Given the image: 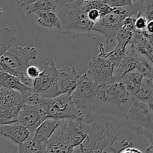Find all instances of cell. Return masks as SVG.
Segmentation results:
<instances>
[{
  "label": "cell",
  "instance_id": "cell-1",
  "mask_svg": "<svg viewBox=\"0 0 153 153\" xmlns=\"http://www.w3.org/2000/svg\"><path fill=\"white\" fill-rule=\"evenodd\" d=\"M122 130V125L114 117H100L89 123L88 136L79 146V150L81 152H104Z\"/></svg>",
  "mask_w": 153,
  "mask_h": 153
},
{
  "label": "cell",
  "instance_id": "cell-2",
  "mask_svg": "<svg viewBox=\"0 0 153 153\" xmlns=\"http://www.w3.org/2000/svg\"><path fill=\"white\" fill-rule=\"evenodd\" d=\"M88 12L84 2L75 0L60 7L58 14L61 20V32L73 37L89 35L95 23L90 19Z\"/></svg>",
  "mask_w": 153,
  "mask_h": 153
},
{
  "label": "cell",
  "instance_id": "cell-3",
  "mask_svg": "<svg viewBox=\"0 0 153 153\" xmlns=\"http://www.w3.org/2000/svg\"><path fill=\"white\" fill-rule=\"evenodd\" d=\"M37 49L29 46H13L0 57V69L13 75L28 86L33 87L34 80L27 75L29 61L36 60Z\"/></svg>",
  "mask_w": 153,
  "mask_h": 153
},
{
  "label": "cell",
  "instance_id": "cell-4",
  "mask_svg": "<svg viewBox=\"0 0 153 153\" xmlns=\"http://www.w3.org/2000/svg\"><path fill=\"white\" fill-rule=\"evenodd\" d=\"M25 102L40 105L48 117L60 120H83L84 118L82 110L78 108L74 104L70 93L49 98L34 92Z\"/></svg>",
  "mask_w": 153,
  "mask_h": 153
},
{
  "label": "cell",
  "instance_id": "cell-5",
  "mask_svg": "<svg viewBox=\"0 0 153 153\" xmlns=\"http://www.w3.org/2000/svg\"><path fill=\"white\" fill-rule=\"evenodd\" d=\"M134 99L130 95L122 82H114L102 85L92 108L108 111H123L131 107Z\"/></svg>",
  "mask_w": 153,
  "mask_h": 153
},
{
  "label": "cell",
  "instance_id": "cell-6",
  "mask_svg": "<svg viewBox=\"0 0 153 153\" xmlns=\"http://www.w3.org/2000/svg\"><path fill=\"white\" fill-rule=\"evenodd\" d=\"M138 10H141L134 4L131 5L117 7L112 11L100 19L94 25L93 31L101 34L105 38L107 43L117 40V35L123 25L125 19L134 14Z\"/></svg>",
  "mask_w": 153,
  "mask_h": 153
},
{
  "label": "cell",
  "instance_id": "cell-7",
  "mask_svg": "<svg viewBox=\"0 0 153 153\" xmlns=\"http://www.w3.org/2000/svg\"><path fill=\"white\" fill-rule=\"evenodd\" d=\"M101 85L91 77L88 73L82 74L77 86L71 93V97L76 107L81 110L92 108Z\"/></svg>",
  "mask_w": 153,
  "mask_h": 153
},
{
  "label": "cell",
  "instance_id": "cell-8",
  "mask_svg": "<svg viewBox=\"0 0 153 153\" xmlns=\"http://www.w3.org/2000/svg\"><path fill=\"white\" fill-rule=\"evenodd\" d=\"M25 103L22 96L17 91L0 87V124L17 121L18 115Z\"/></svg>",
  "mask_w": 153,
  "mask_h": 153
},
{
  "label": "cell",
  "instance_id": "cell-9",
  "mask_svg": "<svg viewBox=\"0 0 153 153\" xmlns=\"http://www.w3.org/2000/svg\"><path fill=\"white\" fill-rule=\"evenodd\" d=\"M34 93L44 97H55L59 95L58 87V69L53 61L46 62L40 75L34 80Z\"/></svg>",
  "mask_w": 153,
  "mask_h": 153
},
{
  "label": "cell",
  "instance_id": "cell-10",
  "mask_svg": "<svg viewBox=\"0 0 153 153\" xmlns=\"http://www.w3.org/2000/svg\"><path fill=\"white\" fill-rule=\"evenodd\" d=\"M115 64L110 59L99 52L97 55H93L88 64V73L100 85L115 82Z\"/></svg>",
  "mask_w": 153,
  "mask_h": 153
},
{
  "label": "cell",
  "instance_id": "cell-11",
  "mask_svg": "<svg viewBox=\"0 0 153 153\" xmlns=\"http://www.w3.org/2000/svg\"><path fill=\"white\" fill-rule=\"evenodd\" d=\"M47 118L41 106L25 102L19 111L17 121L28 128L31 134H34L39 126Z\"/></svg>",
  "mask_w": 153,
  "mask_h": 153
},
{
  "label": "cell",
  "instance_id": "cell-12",
  "mask_svg": "<svg viewBox=\"0 0 153 153\" xmlns=\"http://www.w3.org/2000/svg\"><path fill=\"white\" fill-rule=\"evenodd\" d=\"M70 146L67 119L61 120L55 131L47 140V152H74Z\"/></svg>",
  "mask_w": 153,
  "mask_h": 153
},
{
  "label": "cell",
  "instance_id": "cell-13",
  "mask_svg": "<svg viewBox=\"0 0 153 153\" xmlns=\"http://www.w3.org/2000/svg\"><path fill=\"white\" fill-rule=\"evenodd\" d=\"M82 73L73 64H64L58 70V87L59 95L71 94L77 86Z\"/></svg>",
  "mask_w": 153,
  "mask_h": 153
},
{
  "label": "cell",
  "instance_id": "cell-14",
  "mask_svg": "<svg viewBox=\"0 0 153 153\" xmlns=\"http://www.w3.org/2000/svg\"><path fill=\"white\" fill-rule=\"evenodd\" d=\"M31 134L29 129L18 121L10 123L0 124V134L8 138L16 145L25 141Z\"/></svg>",
  "mask_w": 153,
  "mask_h": 153
},
{
  "label": "cell",
  "instance_id": "cell-15",
  "mask_svg": "<svg viewBox=\"0 0 153 153\" xmlns=\"http://www.w3.org/2000/svg\"><path fill=\"white\" fill-rule=\"evenodd\" d=\"M138 57L139 52L137 50L132 41H131L127 46L126 55L120 64L116 67V70L114 72L115 82H120L122 78L126 73L137 68Z\"/></svg>",
  "mask_w": 153,
  "mask_h": 153
},
{
  "label": "cell",
  "instance_id": "cell-16",
  "mask_svg": "<svg viewBox=\"0 0 153 153\" xmlns=\"http://www.w3.org/2000/svg\"><path fill=\"white\" fill-rule=\"evenodd\" d=\"M0 85L8 89L17 91L23 97L25 102L34 92L33 87L25 85L20 79L13 75L0 69Z\"/></svg>",
  "mask_w": 153,
  "mask_h": 153
},
{
  "label": "cell",
  "instance_id": "cell-17",
  "mask_svg": "<svg viewBox=\"0 0 153 153\" xmlns=\"http://www.w3.org/2000/svg\"><path fill=\"white\" fill-rule=\"evenodd\" d=\"M127 118L131 122L138 123L137 126L143 125L153 120L152 114L146 102L134 100L128 110Z\"/></svg>",
  "mask_w": 153,
  "mask_h": 153
},
{
  "label": "cell",
  "instance_id": "cell-18",
  "mask_svg": "<svg viewBox=\"0 0 153 153\" xmlns=\"http://www.w3.org/2000/svg\"><path fill=\"white\" fill-rule=\"evenodd\" d=\"M61 120L56 118L48 117L38 126L34 134V140L39 142L47 141L57 127L59 125Z\"/></svg>",
  "mask_w": 153,
  "mask_h": 153
},
{
  "label": "cell",
  "instance_id": "cell-19",
  "mask_svg": "<svg viewBox=\"0 0 153 153\" xmlns=\"http://www.w3.org/2000/svg\"><path fill=\"white\" fill-rule=\"evenodd\" d=\"M35 13L39 25L43 28H54L61 31V20L57 12L38 11Z\"/></svg>",
  "mask_w": 153,
  "mask_h": 153
},
{
  "label": "cell",
  "instance_id": "cell-20",
  "mask_svg": "<svg viewBox=\"0 0 153 153\" xmlns=\"http://www.w3.org/2000/svg\"><path fill=\"white\" fill-rule=\"evenodd\" d=\"M60 4L57 0H35L25 7L28 15L38 11H54L58 13Z\"/></svg>",
  "mask_w": 153,
  "mask_h": 153
},
{
  "label": "cell",
  "instance_id": "cell-21",
  "mask_svg": "<svg viewBox=\"0 0 153 153\" xmlns=\"http://www.w3.org/2000/svg\"><path fill=\"white\" fill-rule=\"evenodd\" d=\"M33 137L34 134H31L25 141L18 145V152L21 153L47 152V141H37L34 140Z\"/></svg>",
  "mask_w": 153,
  "mask_h": 153
},
{
  "label": "cell",
  "instance_id": "cell-22",
  "mask_svg": "<svg viewBox=\"0 0 153 153\" xmlns=\"http://www.w3.org/2000/svg\"><path fill=\"white\" fill-rule=\"evenodd\" d=\"M153 94V79L148 77H144L142 80L140 89L138 94H137L134 100H139L143 102H146Z\"/></svg>",
  "mask_w": 153,
  "mask_h": 153
},
{
  "label": "cell",
  "instance_id": "cell-23",
  "mask_svg": "<svg viewBox=\"0 0 153 153\" xmlns=\"http://www.w3.org/2000/svg\"><path fill=\"white\" fill-rule=\"evenodd\" d=\"M137 69L144 77L153 79V63L146 55L139 52Z\"/></svg>",
  "mask_w": 153,
  "mask_h": 153
},
{
  "label": "cell",
  "instance_id": "cell-24",
  "mask_svg": "<svg viewBox=\"0 0 153 153\" xmlns=\"http://www.w3.org/2000/svg\"><path fill=\"white\" fill-rule=\"evenodd\" d=\"M0 52L1 55L4 54L9 48L13 46V43L16 41V38L13 33L8 28H2L0 33Z\"/></svg>",
  "mask_w": 153,
  "mask_h": 153
},
{
  "label": "cell",
  "instance_id": "cell-25",
  "mask_svg": "<svg viewBox=\"0 0 153 153\" xmlns=\"http://www.w3.org/2000/svg\"><path fill=\"white\" fill-rule=\"evenodd\" d=\"M131 129L137 134L143 136L150 144L153 143V120L143 125L133 126L131 127Z\"/></svg>",
  "mask_w": 153,
  "mask_h": 153
},
{
  "label": "cell",
  "instance_id": "cell-26",
  "mask_svg": "<svg viewBox=\"0 0 153 153\" xmlns=\"http://www.w3.org/2000/svg\"><path fill=\"white\" fill-rule=\"evenodd\" d=\"M133 145V142L128 141L125 139L122 140H115L106 148L104 150V152L109 153H120L123 152V151L126 149L128 146Z\"/></svg>",
  "mask_w": 153,
  "mask_h": 153
},
{
  "label": "cell",
  "instance_id": "cell-27",
  "mask_svg": "<svg viewBox=\"0 0 153 153\" xmlns=\"http://www.w3.org/2000/svg\"><path fill=\"white\" fill-rule=\"evenodd\" d=\"M120 82H123L124 87L128 91V94L134 99V97L137 96L140 89V85L141 84L137 83V82H132V81L127 80V79H122Z\"/></svg>",
  "mask_w": 153,
  "mask_h": 153
},
{
  "label": "cell",
  "instance_id": "cell-28",
  "mask_svg": "<svg viewBox=\"0 0 153 153\" xmlns=\"http://www.w3.org/2000/svg\"><path fill=\"white\" fill-rule=\"evenodd\" d=\"M148 21L149 20H148L147 18L145 16V15H143V13L140 12V13H139L138 16H137L135 21L136 28L138 30H140V31L145 30L146 28V25H147Z\"/></svg>",
  "mask_w": 153,
  "mask_h": 153
},
{
  "label": "cell",
  "instance_id": "cell-29",
  "mask_svg": "<svg viewBox=\"0 0 153 153\" xmlns=\"http://www.w3.org/2000/svg\"><path fill=\"white\" fill-rule=\"evenodd\" d=\"M107 4L111 7H123V6L131 5L134 4V0H105ZM136 1V0H134Z\"/></svg>",
  "mask_w": 153,
  "mask_h": 153
},
{
  "label": "cell",
  "instance_id": "cell-30",
  "mask_svg": "<svg viewBox=\"0 0 153 153\" xmlns=\"http://www.w3.org/2000/svg\"><path fill=\"white\" fill-rule=\"evenodd\" d=\"M88 16H89L90 19L94 23L98 22L101 18H102V15L101 11L97 8H92L91 10H88Z\"/></svg>",
  "mask_w": 153,
  "mask_h": 153
},
{
  "label": "cell",
  "instance_id": "cell-31",
  "mask_svg": "<svg viewBox=\"0 0 153 153\" xmlns=\"http://www.w3.org/2000/svg\"><path fill=\"white\" fill-rule=\"evenodd\" d=\"M40 72L41 71L39 70L38 67L34 65H29V67L27 69V75L32 80H34L40 75Z\"/></svg>",
  "mask_w": 153,
  "mask_h": 153
},
{
  "label": "cell",
  "instance_id": "cell-32",
  "mask_svg": "<svg viewBox=\"0 0 153 153\" xmlns=\"http://www.w3.org/2000/svg\"><path fill=\"white\" fill-rule=\"evenodd\" d=\"M34 1H35V0H19V4L21 7H25L26 6H28V4L32 3ZM57 1L59 2L60 7H61V6L64 5L65 4H67V3L70 2V1H73V0H57Z\"/></svg>",
  "mask_w": 153,
  "mask_h": 153
},
{
  "label": "cell",
  "instance_id": "cell-33",
  "mask_svg": "<svg viewBox=\"0 0 153 153\" xmlns=\"http://www.w3.org/2000/svg\"><path fill=\"white\" fill-rule=\"evenodd\" d=\"M141 152H142L141 150H140V149H136V148L132 147V146H128V147H127L126 149H124L122 153H141Z\"/></svg>",
  "mask_w": 153,
  "mask_h": 153
},
{
  "label": "cell",
  "instance_id": "cell-34",
  "mask_svg": "<svg viewBox=\"0 0 153 153\" xmlns=\"http://www.w3.org/2000/svg\"><path fill=\"white\" fill-rule=\"evenodd\" d=\"M146 104H147L149 111H150L151 114H152V117L153 119V94L152 95V97L149 99V100L146 102Z\"/></svg>",
  "mask_w": 153,
  "mask_h": 153
},
{
  "label": "cell",
  "instance_id": "cell-35",
  "mask_svg": "<svg viewBox=\"0 0 153 153\" xmlns=\"http://www.w3.org/2000/svg\"><path fill=\"white\" fill-rule=\"evenodd\" d=\"M146 30L150 34H153V19L148 21L147 25H146Z\"/></svg>",
  "mask_w": 153,
  "mask_h": 153
},
{
  "label": "cell",
  "instance_id": "cell-36",
  "mask_svg": "<svg viewBox=\"0 0 153 153\" xmlns=\"http://www.w3.org/2000/svg\"><path fill=\"white\" fill-rule=\"evenodd\" d=\"M146 152L147 153H153V143L150 144L146 149Z\"/></svg>",
  "mask_w": 153,
  "mask_h": 153
},
{
  "label": "cell",
  "instance_id": "cell-37",
  "mask_svg": "<svg viewBox=\"0 0 153 153\" xmlns=\"http://www.w3.org/2000/svg\"><path fill=\"white\" fill-rule=\"evenodd\" d=\"M76 1H78V2H83V1H87V0H75Z\"/></svg>",
  "mask_w": 153,
  "mask_h": 153
},
{
  "label": "cell",
  "instance_id": "cell-38",
  "mask_svg": "<svg viewBox=\"0 0 153 153\" xmlns=\"http://www.w3.org/2000/svg\"><path fill=\"white\" fill-rule=\"evenodd\" d=\"M152 19H153V14H152V18H151V20H152Z\"/></svg>",
  "mask_w": 153,
  "mask_h": 153
}]
</instances>
